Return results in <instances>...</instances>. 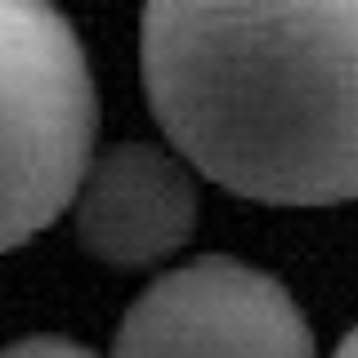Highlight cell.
<instances>
[{
	"label": "cell",
	"mask_w": 358,
	"mask_h": 358,
	"mask_svg": "<svg viewBox=\"0 0 358 358\" xmlns=\"http://www.w3.org/2000/svg\"><path fill=\"white\" fill-rule=\"evenodd\" d=\"M143 85L175 152L229 193L358 197V5H148Z\"/></svg>",
	"instance_id": "1"
},
{
	"label": "cell",
	"mask_w": 358,
	"mask_h": 358,
	"mask_svg": "<svg viewBox=\"0 0 358 358\" xmlns=\"http://www.w3.org/2000/svg\"><path fill=\"white\" fill-rule=\"evenodd\" d=\"M5 81V246L50 229L94 171V85L63 14L0 5Z\"/></svg>",
	"instance_id": "2"
},
{
	"label": "cell",
	"mask_w": 358,
	"mask_h": 358,
	"mask_svg": "<svg viewBox=\"0 0 358 358\" xmlns=\"http://www.w3.org/2000/svg\"><path fill=\"white\" fill-rule=\"evenodd\" d=\"M112 358H313V331L273 273L201 255L134 296Z\"/></svg>",
	"instance_id": "3"
},
{
	"label": "cell",
	"mask_w": 358,
	"mask_h": 358,
	"mask_svg": "<svg viewBox=\"0 0 358 358\" xmlns=\"http://www.w3.org/2000/svg\"><path fill=\"white\" fill-rule=\"evenodd\" d=\"M197 184L188 166L157 143L108 148L76 193V238L112 268H143L193 238Z\"/></svg>",
	"instance_id": "4"
},
{
	"label": "cell",
	"mask_w": 358,
	"mask_h": 358,
	"mask_svg": "<svg viewBox=\"0 0 358 358\" xmlns=\"http://www.w3.org/2000/svg\"><path fill=\"white\" fill-rule=\"evenodd\" d=\"M5 358H99V354L67 341V336H22L5 350Z\"/></svg>",
	"instance_id": "5"
},
{
	"label": "cell",
	"mask_w": 358,
	"mask_h": 358,
	"mask_svg": "<svg viewBox=\"0 0 358 358\" xmlns=\"http://www.w3.org/2000/svg\"><path fill=\"white\" fill-rule=\"evenodd\" d=\"M331 358H358V327H354L350 336H345V341H341V350H336Z\"/></svg>",
	"instance_id": "6"
}]
</instances>
